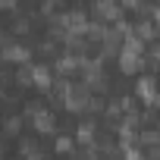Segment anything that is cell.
<instances>
[{"mask_svg": "<svg viewBox=\"0 0 160 160\" xmlns=\"http://www.w3.org/2000/svg\"><path fill=\"white\" fill-rule=\"evenodd\" d=\"M138 144L141 148H160V129H144V132H138Z\"/></svg>", "mask_w": 160, "mask_h": 160, "instance_id": "10", "label": "cell"}, {"mask_svg": "<svg viewBox=\"0 0 160 160\" xmlns=\"http://www.w3.org/2000/svg\"><path fill=\"white\" fill-rule=\"evenodd\" d=\"M91 10H94V16L104 19V22H116V19L122 16V7L116 3V0H94Z\"/></svg>", "mask_w": 160, "mask_h": 160, "instance_id": "3", "label": "cell"}, {"mask_svg": "<svg viewBox=\"0 0 160 160\" xmlns=\"http://www.w3.org/2000/svg\"><path fill=\"white\" fill-rule=\"evenodd\" d=\"M0 60H3V63H19V66H25V63L32 60V50H28L22 41H7L3 50H0Z\"/></svg>", "mask_w": 160, "mask_h": 160, "instance_id": "2", "label": "cell"}, {"mask_svg": "<svg viewBox=\"0 0 160 160\" xmlns=\"http://www.w3.org/2000/svg\"><path fill=\"white\" fill-rule=\"evenodd\" d=\"M3 44H7V38H3V35H0V50H3Z\"/></svg>", "mask_w": 160, "mask_h": 160, "instance_id": "17", "label": "cell"}, {"mask_svg": "<svg viewBox=\"0 0 160 160\" xmlns=\"http://www.w3.org/2000/svg\"><path fill=\"white\" fill-rule=\"evenodd\" d=\"M19 0H0V10H16Z\"/></svg>", "mask_w": 160, "mask_h": 160, "instance_id": "16", "label": "cell"}, {"mask_svg": "<svg viewBox=\"0 0 160 160\" xmlns=\"http://www.w3.org/2000/svg\"><path fill=\"white\" fill-rule=\"evenodd\" d=\"M32 126H35V132H38V135H50V132L57 129V119H53V113H50V110H44V107H41V110L32 116Z\"/></svg>", "mask_w": 160, "mask_h": 160, "instance_id": "5", "label": "cell"}, {"mask_svg": "<svg viewBox=\"0 0 160 160\" xmlns=\"http://www.w3.org/2000/svg\"><path fill=\"white\" fill-rule=\"evenodd\" d=\"M0 101H3V88H0Z\"/></svg>", "mask_w": 160, "mask_h": 160, "instance_id": "18", "label": "cell"}, {"mask_svg": "<svg viewBox=\"0 0 160 160\" xmlns=\"http://www.w3.org/2000/svg\"><path fill=\"white\" fill-rule=\"evenodd\" d=\"M82 160H101V157H98V144H94V148H85V151H82Z\"/></svg>", "mask_w": 160, "mask_h": 160, "instance_id": "15", "label": "cell"}, {"mask_svg": "<svg viewBox=\"0 0 160 160\" xmlns=\"http://www.w3.org/2000/svg\"><path fill=\"white\" fill-rule=\"evenodd\" d=\"M16 85H32V63L16 69Z\"/></svg>", "mask_w": 160, "mask_h": 160, "instance_id": "13", "label": "cell"}, {"mask_svg": "<svg viewBox=\"0 0 160 160\" xmlns=\"http://www.w3.org/2000/svg\"><path fill=\"white\" fill-rule=\"evenodd\" d=\"M13 32H16V35H25V32H28V19H16V22H13Z\"/></svg>", "mask_w": 160, "mask_h": 160, "instance_id": "14", "label": "cell"}, {"mask_svg": "<svg viewBox=\"0 0 160 160\" xmlns=\"http://www.w3.org/2000/svg\"><path fill=\"white\" fill-rule=\"evenodd\" d=\"M157 35V28H154V22H148V19H141V22H135V35L132 38H138L141 44H148L151 38Z\"/></svg>", "mask_w": 160, "mask_h": 160, "instance_id": "9", "label": "cell"}, {"mask_svg": "<svg viewBox=\"0 0 160 160\" xmlns=\"http://www.w3.org/2000/svg\"><path fill=\"white\" fill-rule=\"evenodd\" d=\"M154 94H157V78H154V75H141V78H135V98H138V101L151 104Z\"/></svg>", "mask_w": 160, "mask_h": 160, "instance_id": "4", "label": "cell"}, {"mask_svg": "<svg viewBox=\"0 0 160 160\" xmlns=\"http://www.w3.org/2000/svg\"><path fill=\"white\" fill-rule=\"evenodd\" d=\"M53 151H57V154H72V151H75V138L60 135V138H57V144H53Z\"/></svg>", "mask_w": 160, "mask_h": 160, "instance_id": "12", "label": "cell"}, {"mask_svg": "<svg viewBox=\"0 0 160 160\" xmlns=\"http://www.w3.org/2000/svg\"><path fill=\"white\" fill-rule=\"evenodd\" d=\"M78 66H82V57H75V53H69V57H60V60H57V72H60V75H75V72H78Z\"/></svg>", "mask_w": 160, "mask_h": 160, "instance_id": "8", "label": "cell"}, {"mask_svg": "<svg viewBox=\"0 0 160 160\" xmlns=\"http://www.w3.org/2000/svg\"><path fill=\"white\" fill-rule=\"evenodd\" d=\"M19 129H22V116H19V113H10V116L3 119V132H7V135H19Z\"/></svg>", "mask_w": 160, "mask_h": 160, "instance_id": "11", "label": "cell"}, {"mask_svg": "<svg viewBox=\"0 0 160 160\" xmlns=\"http://www.w3.org/2000/svg\"><path fill=\"white\" fill-rule=\"evenodd\" d=\"M98 129H94V122H82V126H78V132H75V141L78 144H82V148H94L98 141Z\"/></svg>", "mask_w": 160, "mask_h": 160, "instance_id": "6", "label": "cell"}, {"mask_svg": "<svg viewBox=\"0 0 160 160\" xmlns=\"http://www.w3.org/2000/svg\"><path fill=\"white\" fill-rule=\"evenodd\" d=\"M63 91H66V94H63V107H66V110H72V113H85V110H88L91 91H88L85 85H69V82H66Z\"/></svg>", "mask_w": 160, "mask_h": 160, "instance_id": "1", "label": "cell"}, {"mask_svg": "<svg viewBox=\"0 0 160 160\" xmlns=\"http://www.w3.org/2000/svg\"><path fill=\"white\" fill-rule=\"evenodd\" d=\"M32 85L35 88H50V66H44V63H38V66H32Z\"/></svg>", "mask_w": 160, "mask_h": 160, "instance_id": "7", "label": "cell"}]
</instances>
